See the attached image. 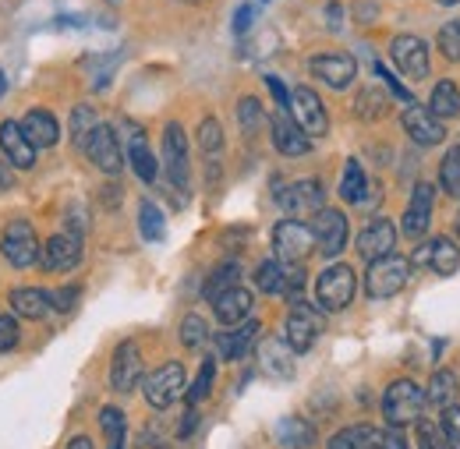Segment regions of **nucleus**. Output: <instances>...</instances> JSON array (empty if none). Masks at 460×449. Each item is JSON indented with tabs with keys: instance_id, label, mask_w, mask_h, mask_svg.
<instances>
[{
	"instance_id": "nucleus-5",
	"label": "nucleus",
	"mask_w": 460,
	"mask_h": 449,
	"mask_svg": "<svg viewBox=\"0 0 460 449\" xmlns=\"http://www.w3.org/2000/svg\"><path fill=\"white\" fill-rule=\"evenodd\" d=\"M184 383H188V375H184V365H177V361H167V365H160L156 372H149L146 375V400H149V407H156V410H167L177 396L184 393Z\"/></svg>"
},
{
	"instance_id": "nucleus-29",
	"label": "nucleus",
	"mask_w": 460,
	"mask_h": 449,
	"mask_svg": "<svg viewBox=\"0 0 460 449\" xmlns=\"http://www.w3.org/2000/svg\"><path fill=\"white\" fill-rule=\"evenodd\" d=\"M255 286L262 294H288V262L280 259H270L255 269Z\"/></svg>"
},
{
	"instance_id": "nucleus-54",
	"label": "nucleus",
	"mask_w": 460,
	"mask_h": 449,
	"mask_svg": "<svg viewBox=\"0 0 460 449\" xmlns=\"http://www.w3.org/2000/svg\"><path fill=\"white\" fill-rule=\"evenodd\" d=\"M195 421H199L195 414H188V418L181 421V439H184V436H191V428H195Z\"/></svg>"
},
{
	"instance_id": "nucleus-37",
	"label": "nucleus",
	"mask_w": 460,
	"mask_h": 449,
	"mask_svg": "<svg viewBox=\"0 0 460 449\" xmlns=\"http://www.w3.org/2000/svg\"><path fill=\"white\" fill-rule=\"evenodd\" d=\"M96 110L93 107H75L71 113V138H75V145H82L85 149V142H89V135L96 131Z\"/></svg>"
},
{
	"instance_id": "nucleus-49",
	"label": "nucleus",
	"mask_w": 460,
	"mask_h": 449,
	"mask_svg": "<svg viewBox=\"0 0 460 449\" xmlns=\"http://www.w3.org/2000/svg\"><path fill=\"white\" fill-rule=\"evenodd\" d=\"M252 18H255V7H252V4H241V7H237V14H234V32H237V36H244V32H248V25H252Z\"/></svg>"
},
{
	"instance_id": "nucleus-30",
	"label": "nucleus",
	"mask_w": 460,
	"mask_h": 449,
	"mask_svg": "<svg viewBox=\"0 0 460 449\" xmlns=\"http://www.w3.org/2000/svg\"><path fill=\"white\" fill-rule=\"evenodd\" d=\"M425 400L432 403V407H450L454 400H457V375L450 372V368H439L436 375H432V383H429V390H425Z\"/></svg>"
},
{
	"instance_id": "nucleus-46",
	"label": "nucleus",
	"mask_w": 460,
	"mask_h": 449,
	"mask_svg": "<svg viewBox=\"0 0 460 449\" xmlns=\"http://www.w3.org/2000/svg\"><path fill=\"white\" fill-rule=\"evenodd\" d=\"M280 439H284V443H297V446H301V443H312L315 436H312V428H308V425H301V421H284Z\"/></svg>"
},
{
	"instance_id": "nucleus-18",
	"label": "nucleus",
	"mask_w": 460,
	"mask_h": 449,
	"mask_svg": "<svg viewBox=\"0 0 460 449\" xmlns=\"http://www.w3.org/2000/svg\"><path fill=\"white\" fill-rule=\"evenodd\" d=\"M312 75L319 82H326L330 89H347L354 82V75H358V64H354V57L347 54H319L312 57Z\"/></svg>"
},
{
	"instance_id": "nucleus-21",
	"label": "nucleus",
	"mask_w": 460,
	"mask_h": 449,
	"mask_svg": "<svg viewBox=\"0 0 460 449\" xmlns=\"http://www.w3.org/2000/svg\"><path fill=\"white\" fill-rule=\"evenodd\" d=\"M0 149H4V156L11 160V167H32L36 163V145L25 138V131H22V124H0Z\"/></svg>"
},
{
	"instance_id": "nucleus-52",
	"label": "nucleus",
	"mask_w": 460,
	"mask_h": 449,
	"mask_svg": "<svg viewBox=\"0 0 460 449\" xmlns=\"http://www.w3.org/2000/svg\"><path fill=\"white\" fill-rule=\"evenodd\" d=\"M266 85H270V92H273V100H277V107H284V110H288V107H290V92H288V85H284L280 78H273V75L266 78Z\"/></svg>"
},
{
	"instance_id": "nucleus-60",
	"label": "nucleus",
	"mask_w": 460,
	"mask_h": 449,
	"mask_svg": "<svg viewBox=\"0 0 460 449\" xmlns=\"http://www.w3.org/2000/svg\"><path fill=\"white\" fill-rule=\"evenodd\" d=\"M454 230H457V237H460V213H457V224H454Z\"/></svg>"
},
{
	"instance_id": "nucleus-48",
	"label": "nucleus",
	"mask_w": 460,
	"mask_h": 449,
	"mask_svg": "<svg viewBox=\"0 0 460 449\" xmlns=\"http://www.w3.org/2000/svg\"><path fill=\"white\" fill-rule=\"evenodd\" d=\"M18 347V322L14 315H0V350H14Z\"/></svg>"
},
{
	"instance_id": "nucleus-31",
	"label": "nucleus",
	"mask_w": 460,
	"mask_h": 449,
	"mask_svg": "<svg viewBox=\"0 0 460 449\" xmlns=\"http://www.w3.org/2000/svg\"><path fill=\"white\" fill-rule=\"evenodd\" d=\"M365 195H368V177H365V170H361L358 160H347L344 180H341V198L350 202V206H361Z\"/></svg>"
},
{
	"instance_id": "nucleus-43",
	"label": "nucleus",
	"mask_w": 460,
	"mask_h": 449,
	"mask_svg": "<svg viewBox=\"0 0 460 449\" xmlns=\"http://www.w3.org/2000/svg\"><path fill=\"white\" fill-rule=\"evenodd\" d=\"M206 339H209V326L202 322V315H188V319L181 322V343H184V347L195 350V347H202Z\"/></svg>"
},
{
	"instance_id": "nucleus-16",
	"label": "nucleus",
	"mask_w": 460,
	"mask_h": 449,
	"mask_svg": "<svg viewBox=\"0 0 460 449\" xmlns=\"http://www.w3.org/2000/svg\"><path fill=\"white\" fill-rule=\"evenodd\" d=\"M85 153H89V160H93L96 167L103 170V173H111V177H117L120 167H124V156H120L117 135L107 128V124H96V131H93V135H89V142H85Z\"/></svg>"
},
{
	"instance_id": "nucleus-36",
	"label": "nucleus",
	"mask_w": 460,
	"mask_h": 449,
	"mask_svg": "<svg viewBox=\"0 0 460 449\" xmlns=\"http://www.w3.org/2000/svg\"><path fill=\"white\" fill-rule=\"evenodd\" d=\"M439 184H443L447 195L460 198V145H454V149L443 156V163H439Z\"/></svg>"
},
{
	"instance_id": "nucleus-53",
	"label": "nucleus",
	"mask_w": 460,
	"mask_h": 449,
	"mask_svg": "<svg viewBox=\"0 0 460 449\" xmlns=\"http://www.w3.org/2000/svg\"><path fill=\"white\" fill-rule=\"evenodd\" d=\"M429 259H432V241H425V244L411 255V266H429Z\"/></svg>"
},
{
	"instance_id": "nucleus-13",
	"label": "nucleus",
	"mask_w": 460,
	"mask_h": 449,
	"mask_svg": "<svg viewBox=\"0 0 460 449\" xmlns=\"http://www.w3.org/2000/svg\"><path fill=\"white\" fill-rule=\"evenodd\" d=\"M390 57L397 64V71H403L407 78H425L432 60H429V43L421 36H397L394 47H390Z\"/></svg>"
},
{
	"instance_id": "nucleus-47",
	"label": "nucleus",
	"mask_w": 460,
	"mask_h": 449,
	"mask_svg": "<svg viewBox=\"0 0 460 449\" xmlns=\"http://www.w3.org/2000/svg\"><path fill=\"white\" fill-rule=\"evenodd\" d=\"M418 446H447L439 425H429L425 418H418Z\"/></svg>"
},
{
	"instance_id": "nucleus-56",
	"label": "nucleus",
	"mask_w": 460,
	"mask_h": 449,
	"mask_svg": "<svg viewBox=\"0 0 460 449\" xmlns=\"http://www.w3.org/2000/svg\"><path fill=\"white\" fill-rule=\"evenodd\" d=\"M7 184H11V173H7V167L0 163V188H7Z\"/></svg>"
},
{
	"instance_id": "nucleus-17",
	"label": "nucleus",
	"mask_w": 460,
	"mask_h": 449,
	"mask_svg": "<svg viewBox=\"0 0 460 449\" xmlns=\"http://www.w3.org/2000/svg\"><path fill=\"white\" fill-rule=\"evenodd\" d=\"M164 167L177 188H188V138L181 124H167L164 131Z\"/></svg>"
},
{
	"instance_id": "nucleus-55",
	"label": "nucleus",
	"mask_w": 460,
	"mask_h": 449,
	"mask_svg": "<svg viewBox=\"0 0 460 449\" xmlns=\"http://www.w3.org/2000/svg\"><path fill=\"white\" fill-rule=\"evenodd\" d=\"M326 14H330V25L337 29V25H341V7H337V4H330V11H326Z\"/></svg>"
},
{
	"instance_id": "nucleus-11",
	"label": "nucleus",
	"mask_w": 460,
	"mask_h": 449,
	"mask_svg": "<svg viewBox=\"0 0 460 449\" xmlns=\"http://www.w3.org/2000/svg\"><path fill=\"white\" fill-rule=\"evenodd\" d=\"M290 117L301 124L305 135H326L330 131V117H326V107L323 100L312 92V89H294L290 92Z\"/></svg>"
},
{
	"instance_id": "nucleus-45",
	"label": "nucleus",
	"mask_w": 460,
	"mask_h": 449,
	"mask_svg": "<svg viewBox=\"0 0 460 449\" xmlns=\"http://www.w3.org/2000/svg\"><path fill=\"white\" fill-rule=\"evenodd\" d=\"M439 432H443V439H447L450 446H460V407L457 403L443 407V414H439Z\"/></svg>"
},
{
	"instance_id": "nucleus-26",
	"label": "nucleus",
	"mask_w": 460,
	"mask_h": 449,
	"mask_svg": "<svg viewBox=\"0 0 460 449\" xmlns=\"http://www.w3.org/2000/svg\"><path fill=\"white\" fill-rule=\"evenodd\" d=\"M11 308H14V315H22V319H50V315H58L50 294H43V290H29V286L11 294Z\"/></svg>"
},
{
	"instance_id": "nucleus-27",
	"label": "nucleus",
	"mask_w": 460,
	"mask_h": 449,
	"mask_svg": "<svg viewBox=\"0 0 460 449\" xmlns=\"http://www.w3.org/2000/svg\"><path fill=\"white\" fill-rule=\"evenodd\" d=\"M429 110L436 113L439 120H454L460 117V89L457 82H436V89H432V100H429Z\"/></svg>"
},
{
	"instance_id": "nucleus-2",
	"label": "nucleus",
	"mask_w": 460,
	"mask_h": 449,
	"mask_svg": "<svg viewBox=\"0 0 460 449\" xmlns=\"http://www.w3.org/2000/svg\"><path fill=\"white\" fill-rule=\"evenodd\" d=\"M425 390H418L411 379H397L386 396H383V418L394 425V428H403V425H414L425 410Z\"/></svg>"
},
{
	"instance_id": "nucleus-50",
	"label": "nucleus",
	"mask_w": 460,
	"mask_h": 449,
	"mask_svg": "<svg viewBox=\"0 0 460 449\" xmlns=\"http://www.w3.org/2000/svg\"><path fill=\"white\" fill-rule=\"evenodd\" d=\"M432 198H436V191H432V184H418V188L411 191V206H421V209H432Z\"/></svg>"
},
{
	"instance_id": "nucleus-35",
	"label": "nucleus",
	"mask_w": 460,
	"mask_h": 449,
	"mask_svg": "<svg viewBox=\"0 0 460 449\" xmlns=\"http://www.w3.org/2000/svg\"><path fill=\"white\" fill-rule=\"evenodd\" d=\"M199 145H202L206 160H217V156H220V149H224V128H220L217 117H206V120L199 124Z\"/></svg>"
},
{
	"instance_id": "nucleus-6",
	"label": "nucleus",
	"mask_w": 460,
	"mask_h": 449,
	"mask_svg": "<svg viewBox=\"0 0 460 449\" xmlns=\"http://www.w3.org/2000/svg\"><path fill=\"white\" fill-rule=\"evenodd\" d=\"M326 202V191L319 180H294L288 188H277V206L288 213V216H308V213H319Z\"/></svg>"
},
{
	"instance_id": "nucleus-9",
	"label": "nucleus",
	"mask_w": 460,
	"mask_h": 449,
	"mask_svg": "<svg viewBox=\"0 0 460 449\" xmlns=\"http://www.w3.org/2000/svg\"><path fill=\"white\" fill-rule=\"evenodd\" d=\"M312 233H315V248L326 255V259H337L347 244V216L341 209H319L315 220H312Z\"/></svg>"
},
{
	"instance_id": "nucleus-23",
	"label": "nucleus",
	"mask_w": 460,
	"mask_h": 449,
	"mask_svg": "<svg viewBox=\"0 0 460 449\" xmlns=\"http://www.w3.org/2000/svg\"><path fill=\"white\" fill-rule=\"evenodd\" d=\"M22 131H25V138H29L36 149H50V145H58V138H60L58 117L50 110H29L25 120H22Z\"/></svg>"
},
{
	"instance_id": "nucleus-1",
	"label": "nucleus",
	"mask_w": 460,
	"mask_h": 449,
	"mask_svg": "<svg viewBox=\"0 0 460 449\" xmlns=\"http://www.w3.org/2000/svg\"><path fill=\"white\" fill-rule=\"evenodd\" d=\"M407 277H411V259H403L397 251H386V255L368 262L365 286L372 297H394L407 286Z\"/></svg>"
},
{
	"instance_id": "nucleus-15",
	"label": "nucleus",
	"mask_w": 460,
	"mask_h": 449,
	"mask_svg": "<svg viewBox=\"0 0 460 449\" xmlns=\"http://www.w3.org/2000/svg\"><path fill=\"white\" fill-rule=\"evenodd\" d=\"M270 128H273V145L280 156H305L312 145H308V135L301 131V124L290 117V110H280L270 117Z\"/></svg>"
},
{
	"instance_id": "nucleus-10",
	"label": "nucleus",
	"mask_w": 460,
	"mask_h": 449,
	"mask_svg": "<svg viewBox=\"0 0 460 449\" xmlns=\"http://www.w3.org/2000/svg\"><path fill=\"white\" fill-rule=\"evenodd\" d=\"M319 333H323V315L312 304H294L288 315V326H284V339L294 347V354L312 350Z\"/></svg>"
},
{
	"instance_id": "nucleus-32",
	"label": "nucleus",
	"mask_w": 460,
	"mask_h": 449,
	"mask_svg": "<svg viewBox=\"0 0 460 449\" xmlns=\"http://www.w3.org/2000/svg\"><path fill=\"white\" fill-rule=\"evenodd\" d=\"M429 266L439 273V277H454L460 266V251L454 241H447V237H439V241H432V259H429Z\"/></svg>"
},
{
	"instance_id": "nucleus-42",
	"label": "nucleus",
	"mask_w": 460,
	"mask_h": 449,
	"mask_svg": "<svg viewBox=\"0 0 460 449\" xmlns=\"http://www.w3.org/2000/svg\"><path fill=\"white\" fill-rule=\"evenodd\" d=\"M262 103L259 100H252V96H244L241 103H237V120H241V128L248 131V135H255L259 128H262Z\"/></svg>"
},
{
	"instance_id": "nucleus-40",
	"label": "nucleus",
	"mask_w": 460,
	"mask_h": 449,
	"mask_svg": "<svg viewBox=\"0 0 460 449\" xmlns=\"http://www.w3.org/2000/svg\"><path fill=\"white\" fill-rule=\"evenodd\" d=\"M429 216H432V209L411 206V209L403 213V220H401V233H407V237H414V241H421V237L429 233Z\"/></svg>"
},
{
	"instance_id": "nucleus-19",
	"label": "nucleus",
	"mask_w": 460,
	"mask_h": 449,
	"mask_svg": "<svg viewBox=\"0 0 460 449\" xmlns=\"http://www.w3.org/2000/svg\"><path fill=\"white\" fill-rule=\"evenodd\" d=\"M394 244H397V226L390 220H372L358 233V255L368 259V262L386 255V251H394Z\"/></svg>"
},
{
	"instance_id": "nucleus-61",
	"label": "nucleus",
	"mask_w": 460,
	"mask_h": 449,
	"mask_svg": "<svg viewBox=\"0 0 460 449\" xmlns=\"http://www.w3.org/2000/svg\"><path fill=\"white\" fill-rule=\"evenodd\" d=\"M111 4H114V0H111Z\"/></svg>"
},
{
	"instance_id": "nucleus-58",
	"label": "nucleus",
	"mask_w": 460,
	"mask_h": 449,
	"mask_svg": "<svg viewBox=\"0 0 460 449\" xmlns=\"http://www.w3.org/2000/svg\"><path fill=\"white\" fill-rule=\"evenodd\" d=\"M4 89H7V78H4V71H0V96H4Z\"/></svg>"
},
{
	"instance_id": "nucleus-7",
	"label": "nucleus",
	"mask_w": 460,
	"mask_h": 449,
	"mask_svg": "<svg viewBox=\"0 0 460 449\" xmlns=\"http://www.w3.org/2000/svg\"><path fill=\"white\" fill-rule=\"evenodd\" d=\"M0 251H4V259H7L14 269H29V266L40 259V241H36L32 226L25 224V220H18V224H7V230H4Z\"/></svg>"
},
{
	"instance_id": "nucleus-33",
	"label": "nucleus",
	"mask_w": 460,
	"mask_h": 449,
	"mask_svg": "<svg viewBox=\"0 0 460 449\" xmlns=\"http://www.w3.org/2000/svg\"><path fill=\"white\" fill-rule=\"evenodd\" d=\"M138 230H142L146 241H164L167 237V220H164V213H160L156 202H142V209H138Z\"/></svg>"
},
{
	"instance_id": "nucleus-4",
	"label": "nucleus",
	"mask_w": 460,
	"mask_h": 449,
	"mask_svg": "<svg viewBox=\"0 0 460 449\" xmlns=\"http://www.w3.org/2000/svg\"><path fill=\"white\" fill-rule=\"evenodd\" d=\"M273 248L280 262H305L308 251L315 248V233L312 226H305L297 216H288L273 226Z\"/></svg>"
},
{
	"instance_id": "nucleus-38",
	"label": "nucleus",
	"mask_w": 460,
	"mask_h": 449,
	"mask_svg": "<svg viewBox=\"0 0 460 449\" xmlns=\"http://www.w3.org/2000/svg\"><path fill=\"white\" fill-rule=\"evenodd\" d=\"M234 283H241V266L237 262H224L209 280H206V297L213 301L217 294H224V290H230Z\"/></svg>"
},
{
	"instance_id": "nucleus-8",
	"label": "nucleus",
	"mask_w": 460,
	"mask_h": 449,
	"mask_svg": "<svg viewBox=\"0 0 460 449\" xmlns=\"http://www.w3.org/2000/svg\"><path fill=\"white\" fill-rule=\"evenodd\" d=\"M401 124H403V131H407V138H411L414 145H421V149L439 145V142L447 138V124L429 110V107H418V103H411V107L401 113Z\"/></svg>"
},
{
	"instance_id": "nucleus-20",
	"label": "nucleus",
	"mask_w": 460,
	"mask_h": 449,
	"mask_svg": "<svg viewBox=\"0 0 460 449\" xmlns=\"http://www.w3.org/2000/svg\"><path fill=\"white\" fill-rule=\"evenodd\" d=\"M213 312H217V319L224 326H237V322H244L252 315V294L241 283H234L230 290L213 297Z\"/></svg>"
},
{
	"instance_id": "nucleus-57",
	"label": "nucleus",
	"mask_w": 460,
	"mask_h": 449,
	"mask_svg": "<svg viewBox=\"0 0 460 449\" xmlns=\"http://www.w3.org/2000/svg\"><path fill=\"white\" fill-rule=\"evenodd\" d=\"M71 446H75V449H89L93 443H89V439H71Z\"/></svg>"
},
{
	"instance_id": "nucleus-59",
	"label": "nucleus",
	"mask_w": 460,
	"mask_h": 449,
	"mask_svg": "<svg viewBox=\"0 0 460 449\" xmlns=\"http://www.w3.org/2000/svg\"><path fill=\"white\" fill-rule=\"evenodd\" d=\"M439 4H443V7H454V4H460V0H439Z\"/></svg>"
},
{
	"instance_id": "nucleus-51",
	"label": "nucleus",
	"mask_w": 460,
	"mask_h": 449,
	"mask_svg": "<svg viewBox=\"0 0 460 449\" xmlns=\"http://www.w3.org/2000/svg\"><path fill=\"white\" fill-rule=\"evenodd\" d=\"M376 71H379V75L386 78V85H390V92H394L397 100H403V103H411V89H403L401 82H397V78H394V75H390V71H386L383 64H376Z\"/></svg>"
},
{
	"instance_id": "nucleus-14",
	"label": "nucleus",
	"mask_w": 460,
	"mask_h": 449,
	"mask_svg": "<svg viewBox=\"0 0 460 449\" xmlns=\"http://www.w3.org/2000/svg\"><path fill=\"white\" fill-rule=\"evenodd\" d=\"M138 383H142V354L131 339H124L114 350V361H111V386L117 393H131Z\"/></svg>"
},
{
	"instance_id": "nucleus-22",
	"label": "nucleus",
	"mask_w": 460,
	"mask_h": 449,
	"mask_svg": "<svg viewBox=\"0 0 460 449\" xmlns=\"http://www.w3.org/2000/svg\"><path fill=\"white\" fill-rule=\"evenodd\" d=\"M259 361L273 379H290L294 375V347L288 339H262L259 343Z\"/></svg>"
},
{
	"instance_id": "nucleus-41",
	"label": "nucleus",
	"mask_w": 460,
	"mask_h": 449,
	"mask_svg": "<svg viewBox=\"0 0 460 449\" xmlns=\"http://www.w3.org/2000/svg\"><path fill=\"white\" fill-rule=\"evenodd\" d=\"M354 110H358V117H365V120H376V117H383V110H386V96L379 89H361Z\"/></svg>"
},
{
	"instance_id": "nucleus-34",
	"label": "nucleus",
	"mask_w": 460,
	"mask_h": 449,
	"mask_svg": "<svg viewBox=\"0 0 460 449\" xmlns=\"http://www.w3.org/2000/svg\"><path fill=\"white\" fill-rule=\"evenodd\" d=\"M100 425H103L107 446H114V449L124 446V439H128V421H124V414H120L117 407H103V410H100Z\"/></svg>"
},
{
	"instance_id": "nucleus-12",
	"label": "nucleus",
	"mask_w": 460,
	"mask_h": 449,
	"mask_svg": "<svg viewBox=\"0 0 460 449\" xmlns=\"http://www.w3.org/2000/svg\"><path fill=\"white\" fill-rule=\"evenodd\" d=\"M82 262V237L78 230H60L43 248V269L47 273H67Z\"/></svg>"
},
{
	"instance_id": "nucleus-25",
	"label": "nucleus",
	"mask_w": 460,
	"mask_h": 449,
	"mask_svg": "<svg viewBox=\"0 0 460 449\" xmlns=\"http://www.w3.org/2000/svg\"><path fill=\"white\" fill-rule=\"evenodd\" d=\"M128 163H131V170L138 173V180H146V184H153L156 173H160V163H156V156H153V149H149V142H146V135H142L138 128H131Z\"/></svg>"
},
{
	"instance_id": "nucleus-28",
	"label": "nucleus",
	"mask_w": 460,
	"mask_h": 449,
	"mask_svg": "<svg viewBox=\"0 0 460 449\" xmlns=\"http://www.w3.org/2000/svg\"><path fill=\"white\" fill-rule=\"evenodd\" d=\"M330 446L347 449V446H386V432L372 428V425H350L341 436H333Z\"/></svg>"
},
{
	"instance_id": "nucleus-39",
	"label": "nucleus",
	"mask_w": 460,
	"mask_h": 449,
	"mask_svg": "<svg viewBox=\"0 0 460 449\" xmlns=\"http://www.w3.org/2000/svg\"><path fill=\"white\" fill-rule=\"evenodd\" d=\"M213 379H217V361L206 357L199 375H195V383H191V390H188V403H202L209 396V390H213Z\"/></svg>"
},
{
	"instance_id": "nucleus-44",
	"label": "nucleus",
	"mask_w": 460,
	"mask_h": 449,
	"mask_svg": "<svg viewBox=\"0 0 460 449\" xmlns=\"http://www.w3.org/2000/svg\"><path fill=\"white\" fill-rule=\"evenodd\" d=\"M436 43H439V50H443V57H447V60H460V18L447 22V25L439 29Z\"/></svg>"
},
{
	"instance_id": "nucleus-24",
	"label": "nucleus",
	"mask_w": 460,
	"mask_h": 449,
	"mask_svg": "<svg viewBox=\"0 0 460 449\" xmlns=\"http://www.w3.org/2000/svg\"><path fill=\"white\" fill-rule=\"evenodd\" d=\"M255 337H259V322L244 319V322H237V330H230V333H220V337H217V350H220L224 361H237V357H244V354L252 350Z\"/></svg>"
},
{
	"instance_id": "nucleus-3",
	"label": "nucleus",
	"mask_w": 460,
	"mask_h": 449,
	"mask_svg": "<svg viewBox=\"0 0 460 449\" xmlns=\"http://www.w3.org/2000/svg\"><path fill=\"white\" fill-rule=\"evenodd\" d=\"M354 294H358V277H354L350 266H341V262L323 269L319 280H315V297H319L323 312H344L354 301Z\"/></svg>"
}]
</instances>
